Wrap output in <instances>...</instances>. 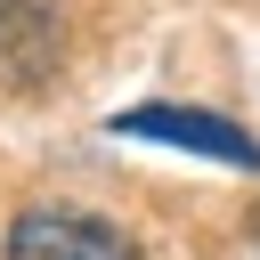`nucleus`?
Instances as JSON below:
<instances>
[{
	"instance_id": "f257e3e1",
	"label": "nucleus",
	"mask_w": 260,
	"mask_h": 260,
	"mask_svg": "<svg viewBox=\"0 0 260 260\" xmlns=\"http://www.w3.org/2000/svg\"><path fill=\"white\" fill-rule=\"evenodd\" d=\"M8 260H138L130 228L81 203H24L8 219Z\"/></svg>"
},
{
	"instance_id": "f03ea898",
	"label": "nucleus",
	"mask_w": 260,
	"mask_h": 260,
	"mask_svg": "<svg viewBox=\"0 0 260 260\" xmlns=\"http://www.w3.org/2000/svg\"><path fill=\"white\" fill-rule=\"evenodd\" d=\"M114 130L179 146V154H203V162H228V171H260V138H244L236 122H219L203 106H130V114H114Z\"/></svg>"
},
{
	"instance_id": "7ed1b4c3",
	"label": "nucleus",
	"mask_w": 260,
	"mask_h": 260,
	"mask_svg": "<svg viewBox=\"0 0 260 260\" xmlns=\"http://www.w3.org/2000/svg\"><path fill=\"white\" fill-rule=\"evenodd\" d=\"M65 57L57 0H0V89H41Z\"/></svg>"
}]
</instances>
